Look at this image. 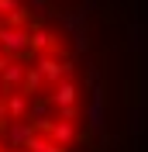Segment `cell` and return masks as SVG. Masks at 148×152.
Segmentation results:
<instances>
[{
    "label": "cell",
    "instance_id": "cell-11",
    "mask_svg": "<svg viewBox=\"0 0 148 152\" xmlns=\"http://www.w3.org/2000/svg\"><path fill=\"white\" fill-rule=\"evenodd\" d=\"M4 28H7V18H4V14H0V31H4Z\"/></svg>",
    "mask_w": 148,
    "mask_h": 152
},
{
    "label": "cell",
    "instance_id": "cell-7",
    "mask_svg": "<svg viewBox=\"0 0 148 152\" xmlns=\"http://www.w3.org/2000/svg\"><path fill=\"white\" fill-rule=\"evenodd\" d=\"M128 38H131V48L138 52L141 45H145V28L141 24H131V31H128Z\"/></svg>",
    "mask_w": 148,
    "mask_h": 152
},
{
    "label": "cell",
    "instance_id": "cell-4",
    "mask_svg": "<svg viewBox=\"0 0 148 152\" xmlns=\"http://www.w3.org/2000/svg\"><path fill=\"white\" fill-rule=\"evenodd\" d=\"M35 132H38V128L28 121V118H17V121H7V124H4V138H7L10 149H24Z\"/></svg>",
    "mask_w": 148,
    "mask_h": 152
},
{
    "label": "cell",
    "instance_id": "cell-16",
    "mask_svg": "<svg viewBox=\"0 0 148 152\" xmlns=\"http://www.w3.org/2000/svg\"><path fill=\"white\" fill-rule=\"evenodd\" d=\"M0 97H4V83H0Z\"/></svg>",
    "mask_w": 148,
    "mask_h": 152
},
{
    "label": "cell",
    "instance_id": "cell-13",
    "mask_svg": "<svg viewBox=\"0 0 148 152\" xmlns=\"http://www.w3.org/2000/svg\"><path fill=\"white\" fill-rule=\"evenodd\" d=\"M4 152H24V149H10V145H7V149H4Z\"/></svg>",
    "mask_w": 148,
    "mask_h": 152
},
{
    "label": "cell",
    "instance_id": "cell-10",
    "mask_svg": "<svg viewBox=\"0 0 148 152\" xmlns=\"http://www.w3.org/2000/svg\"><path fill=\"white\" fill-rule=\"evenodd\" d=\"M21 4H24V0H0V14L7 18L10 10H14V7H21Z\"/></svg>",
    "mask_w": 148,
    "mask_h": 152
},
{
    "label": "cell",
    "instance_id": "cell-12",
    "mask_svg": "<svg viewBox=\"0 0 148 152\" xmlns=\"http://www.w3.org/2000/svg\"><path fill=\"white\" fill-rule=\"evenodd\" d=\"M4 62H7V56H4V52H0V69H4Z\"/></svg>",
    "mask_w": 148,
    "mask_h": 152
},
{
    "label": "cell",
    "instance_id": "cell-14",
    "mask_svg": "<svg viewBox=\"0 0 148 152\" xmlns=\"http://www.w3.org/2000/svg\"><path fill=\"white\" fill-rule=\"evenodd\" d=\"M4 124H7V121H0V132H4Z\"/></svg>",
    "mask_w": 148,
    "mask_h": 152
},
{
    "label": "cell",
    "instance_id": "cell-8",
    "mask_svg": "<svg viewBox=\"0 0 148 152\" xmlns=\"http://www.w3.org/2000/svg\"><path fill=\"white\" fill-rule=\"evenodd\" d=\"M24 4H28V10H35L38 18H45V14H52V7H48L52 0H24Z\"/></svg>",
    "mask_w": 148,
    "mask_h": 152
},
{
    "label": "cell",
    "instance_id": "cell-6",
    "mask_svg": "<svg viewBox=\"0 0 148 152\" xmlns=\"http://www.w3.org/2000/svg\"><path fill=\"white\" fill-rule=\"evenodd\" d=\"M48 135H52V142L62 145V149H69V145L79 138V135H76V121H62V118H59V121H52Z\"/></svg>",
    "mask_w": 148,
    "mask_h": 152
},
{
    "label": "cell",
    "instance_id": "cell-9",
    "mask_svg": "<svg viewBox=\"0 0 148 152\" xmlns=\"http://www.w3.org/2000/svg\"><path fill=\"white\" fill-rule=\"evenodd\" d=\"M96 83H100V66L86 62V86H96Z\"/></svg>",
    "mask_w": 148,
    "mask_h": 152
},
{
    "label": "cell",
    "instance_id": "cell-2",
    "mask_svg": "<svg viewBox=\"0 0 148 152\" xmlns=\"http://www.w3.org/2000/svg\"><path fill=\"white\" fill-rule=\"evenodd\" d=\"M31 48V28H24V24H7V28L0 31V52H4V56L7 59H14V56H24V52H28Z\"/></svg>",
    "mask_w": 148,
    "mask_h": 152
},
{
    "label": "cell",
    "instance_id": "cell-1",
    "mask_svg": "<svg viewBox=\"0 0 148 152\" xmlns=\"http://www.w3.org/2000/svg\"><path fill=\"white\" fill-rule=\"evenodd\" d=\"M86 128L100 135V145H107V86H103V83L90 86V100H86Z\"/></svg>",
    "mask_w": 148,
    "mask_h": 152
},
{
    "label": "cell",
    "instance_id": "cell-3",
    "mask_svg": "<svg viewBox=\"0 0 148 152\" xmlns=\"http://www.w3.org/2000/svg\"><path fill=\"white\" fill-rule=\"evenodd\" d=\"M52 114H55V104H52V97H48V94H41V97H31L28 121L35 124L38 132H48V128H52Z\"/></svg>",
    "mask_w": 148,
    "mask_h": 152
},
{
    "label": "cell",
    "instance_id": "cell-15",
    "mask_svg": "<svg viewBox=\"0 0 148 152\" xmlns=\"http://www.w3.org/2000/svg\"><path fill=\"white\" fill-rule=\"evenodd\" d=\"M4 149H7V145H4V142H0V152H4Z\"/></svg>",
    "mask_w": 148,
    "mask_h": 152
},
{
    "label": "cell",
    "instance_id": "cell-5",
    "mask_svg": "<svg viewBox=\"0 0 148 152\" xmlns=\"http://www.w3.org/2000/svg\"><path fill=\"white\" fill-rule=\"evenodd\" d=\"M24 59H7V62H4V69H0V83H4V90H14V86H21L24 83Z\"/></svg>",
    "mask_w": 148,
    "mask_h": 152
}]
</instances>
